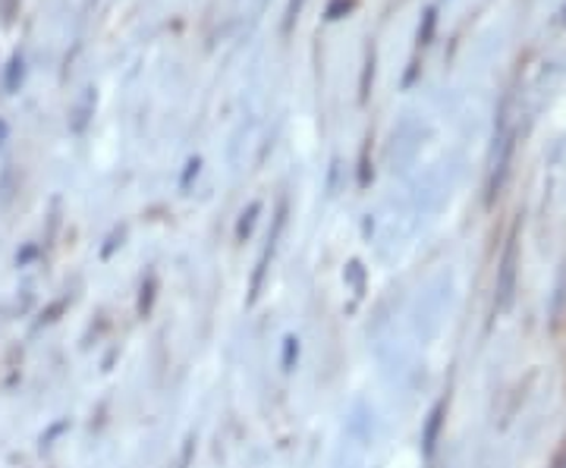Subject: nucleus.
Returning a JSON list of instances; mask_svg holds the SVG:
<instances>
[{
	"mask_svg": "<svg viewBox=\"0 0 566 468\" xmlns=\"http://www.w3.org/2000/svg\"><path fill=\"white\" fill-rule=\"evenodd\" d=\"M516 265H520V248L516 240H510L504 258H501V274H497V308L506 311L513 306V292H516Z\"/></svg>",
	"mask_w": 566,
	"mask_h": 468,
	"instance_id": "obj_1",
	"label": "nucleus"
},
{
	"mask_svg": "<svg viewBox=\"0 0 566 468\" xmlns=\"http://www.w3.org/2000/svg\"><path fill=\"white\" fill-rule=\"evenodd\" d=\"M554 468H566V453H560V456L554 459Z\"/></svg>",
	"mask_w": 566,
	"mask_h": 468,
	"instance_id": "obj_3",
	"label": "nucleus"
},
{
	"mask_svg": "<svg viewBox=\"0 0 566 468\" xmlns=\"http://www.w3.org/2000/svg\"><path fill=\"white\" fill-rule=\"evenodd\" d=\"M444 403H438L434 412L428 415V428H424V453H434L438 447V434H441V425H444Z\"/></svg>",
	"mask_w": 566,
	"mask_h": 468,
	"instance_id": "obj_2",
	"label": "nucleus"
}]
</instances>
